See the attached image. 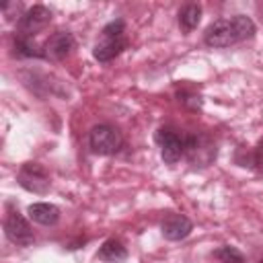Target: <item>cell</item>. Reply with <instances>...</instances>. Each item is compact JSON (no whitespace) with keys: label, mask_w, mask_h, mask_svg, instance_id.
I'll list each match as a JSON object with an SVG mask.
<instances>
[{"label":"cell","mask_w":263,"mask_h":263,"mask_svg":"<svg viewBox=\"0 0 263 263\" xmlns=\"http://www.w3.org/2000/svg\"><path fill=\"white\" fill-rule=\"evenodd\" d=\"M183 156L189 158L193 164L205 166L216 156V146L208 134H185V152Z\"/></svg>","instance_id":"4"},{"label":"cell","mask_w":263,"mask_h":263,"mask_svg":"<svg viewBox=\"0 0 263 263\" xmlns=\"http://www.w3.org/2000/svg\"><path fill=\"white\" fill-rule=\"evenodd\" d=\"M97 257H99L101 261L121 263V261L127 259V251H125V247L121 245V240H117V238H109V240H105V242L101 245Z\"/></svg>","instance_id":"12"},{"label":"cell","mask_w":263,"mask_h":263,"mask_svg":"<svg viewBox=\"0 0 263 263\" xmlns=\"http://www.w3.org/2000/svg\"><path fill=\"white\" fill-rule=\"evenodd\" d=\"M51 23V10L43 4H35L27 12H23L16 21V31L21 37H33L35 33L43 31Z\"/></svg>","instance_id":"7"},{"label":"cell","mask_w":263,"mask_h":263,"mask_svg":"<svg viewBox=\"0 0 263 263\" xmlns=\"http://www.w3.org/2000/svg\"><path fill=\"white\" fill-rule=\"evenodd\" d=\"M259 263H263V259H261V261H259Z\"/></svg>","instance_id":"17"},{"label":"cell","mask_w":263,"mask_h":263,"mask_svg":"<svg viewBox=\"0 0 263 263\" xmlns=\"http://www.w3.org/2000/svg\"><path fill=\"white\" fill-rule=\"evenodd\" d=\"M16 181L23 189H27L31 193H39V195L47 193L51 187L49 175L43 168V164H39V162H25L16 175Z\"/></svg>","instance_id":"5"},{"label":"cell","mask_w":263,"mask_h":263,"mask_svg":"<svg viewBox=\"0 0 263 263\" xmlns=\"http://www.w3.org/2000/svg\"><path fill=\"white\" fill-rule=\"evenodd\" d=\"M127 47V39H125V23L121 18H115L111 23H107L101 31V39L97 41L92 55L99 62H111L113 58H117L123 49Z\"/></svg>","instance_id":"2"},{"label":"cell","mask_w":263,"mask_h":263,"mask_svg":"<svg viewBox=\"0 0 263 263\" xmlns=\"http://www.w3.org/2000/svg\"><path fill=\"white\" fill-rule=\"evenodd\" d=\"M253 164L259 173H263V142H259V146L253 152Z\"/></svg>","instance_id":"16"},{"label":"cell","mask_w":263,"mask_h":263,"mask_svg":"<svg viewBox=\"0 0 263 263\" xmlns=\"http://www.w3.org/2000/svg\"><path fill=\"white\" fill-rule=\"evenodd\" d=\"M72 49H74V35L68 31H58L43 43V58L58 62L70 55Z\"/></svg>","instance_id":"9"},{"label":"cell","mask_w":263,"mask_h":263,"mask_svg":"<svg viewBox=\"0 0 263 263\" xmlns=\"http://www.w3.org/2000/svg\"><path fill=\"white\" fill-rule=\"evenodd\" d=\"M14 53L18 58H43V47H39L33 37H14Z\"/></svg>","instance_id":"14"},{"label":"cell","mask_w":263,"mask_h":263,"mask_svg":"<svg viewBox=\"0 0 263 263\" xmlns=\"http://www.w3.org/2000/svg\"><path fill=\"white\" fill-rule=\"evenodd\" d=\"M201 21V6L191 2V4H185L181 10H179V25L183 31H193Z\"/></svg>","instance_id":"13"},{"label":"cell","mask_w":263,"mask_h":263,"mask_svg":"<svg viewBox=\"0 0 263 263\" xmlns=\"http://www.w3.org/2000/svg\"><path fill=\"white\" fill-rule=\"evenodd\" d=\"M88 144L92 148L95 154H101V156H111L115 152L121 150L123 146V136L117 127L109 125V123H101V125H95L88 134Z\"/></svg>","instance_id":"3"},{"label":"cell","mask_w":263,"mask_h":263,"mask_svg":"<svg viewBox=\"0 0 263 263\" xmlns=\"http://www.w3.org/2000/svg\"><path fill=\"white\" fill-rule=\"evenodd\" d=\"M214 257L220 261V263H245V257L242 253L236 249V247H220L218 251H214Z\"/></svg>","instance_id":"15"},{"label":"cell","mask_w":263,"mask_h":263,"mask_svg":"<svg viewBox=\"0 0 263 263\" xmlns=\"http://www.w3.org/2000/svg\"><path fill=\"white\" fill-rule=\"evenodd\" d=\"M156 144L160 146L162 160L166 164H175L185 152V134H179L173 127H160L156 132Z\"/></svg>","instance_id":"6"},{"label":"cell","mask_w":263,"mask_h":263,"mask_svg":"<svg viewBox=\"0 0 263 263\" xmlns=\"http://www.w3.org/2000/svg\"><path fill=\"white\" fill-rule=\"evenodd\" d=\"M253 35H255V23L245 14H236L212 23L205 31V43L210 47H230L238 41L251 39Z\"/></svg>","instance_id":"1"},{"label":"cell","mask_w":263,"mask_h":263,"mask_svg":"<svg viewBox=\"0 0 263 263\" xmlns=\"http://www.w3.org/2000/svg\"><path fill=\"white\" fill-rule=\"evenodd\" d=\"M4 232H6V236H8L10 242L21 245V247H29V245L35 240L29 222H27L25 216L18 214V212H10V214L6 216V220H4Z\"/></svg>","instance_id":"8"},{"label":"cell","mask_w":263,"mask_h":263,"mask_svg":"<svg viewBox=\"0 0 263 263\" xmlns=\"http://www.w3.org/2000/svg\"><path fill=\"white\" fill-rule=\"evenodd\" d=\"M191 230H193V224L183 214H168L160 222V232L166 240H183L189 236Z\"/></svg>","instance_id":"10"},{"label":"cell","mask_w":263,"mask_h":263,"mask_svg":"<svg viewBox=\"0 0 263 263\" xmlns=\"http://www.w3.org/2000/svg\"><path fill=\"white\" fill-rule=\"evenodd\" d=\"M29 218L37 224H43V226H53L58 224L60 220V210L53 205V203H45V201H37V203H31L29 210H27Z\"/></svg>","instance_id":"11"}]
</instances>
